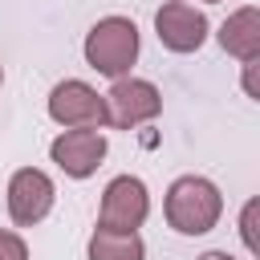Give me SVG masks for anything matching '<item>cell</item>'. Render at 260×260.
<instances>
[{"label": "cell", "mask_w": 260, "mask_h": 260, "mask_svg": "<svg viewBox=\"0 0 260 260\" xmlns=\"http://www.w3.org/2000/svg\"><path fill=\"white\" fill-rule=\"evenodd\" d=\"M162 211H167V223L179 236H207L219 223V215H223V195L203 175H179L167 187Z\"/></svg>", "instance_id": "6da1fadb"}, {"label": "cell", "mask_w": 260, "mask_h": 260, "mask_svg": "<svg viewBox=\"0 0 260 260\" xmlns=\"http://www.w3.org/2000/svg\"><path fill=\"white\" fill-rule=\"evenodd\" d=\"M85 65L98 69L102 77H126L130 65L138 61V24L130 16H102L85 32Z\"/></svg>", "instance_id": "7a4b0ae2"}, {"label": "cell", "mask_w": 260, "mask_h": 260, "mask_svg": "<svg viewBox=\"0 0 260 260\" xmlns=\"http://www.w3.org/2000/svg\"><path fill=\"white\" fill-rule=\"evenodd\" d=\"M102 102H106V126H114V130H134L162 114L158 85L146 77H130V73L114 77V85H110V93H102Z\"/></svg>", "instance_id": "3957f363"}, {"label": "cell", "mask_w": 260, "mask_h": 260, "mask_svg": "<svg viewBox=\"0 0 260 260\" xmlns=\"http://www.w3.org/2000/svg\"><path fill=\"white\" fill-rule=\"evenodd\" d=\"M150 215V191L142 179L134 175H118L106 183L102 191V207H98V228L110 232H138Z\"/></svg>", "instance_id": "277c9868"}, {"label": "cell", "mask_w": 260, "mask_h": 260, "mask_svg": "<svg viewBox=\"0 0 260 260\" xmlns=\"http://www.w3.org/2000/svg\"><path fill=\"white\" fill-rule=\"evenodd\" d=\"M49 118H53L57 126H65V130H73V126L102 130V126H106V102H102V93H98L89 81L65 77V81H57L53 93H49Z\"/></svg>", "instance_id": "5b68a950"}, {"label": "cell", "mask_w": 260, "mask_h": 260, "mask_svg": "<svg viewBox=\"0 0 260 260\" xmlns=\"http://www.w3.org/2000/svg\"><path fill=\"white\" fill-rule=\"evenodd\" d=\"M53 199H57V187L45 171L37 167H20L12 179H8V215L16 228H32L41 223L49 211H53Z\"/></svg>", "instance_id": "8992f818"}, {"label": "cell", "mask_w": 260, "mask_h": 260, "mask_svg": "<svg viewBox=\"0 0 260 260\" xmlns=\"http://www.w3.org/2000/svg\"><path fill=\"white\" fill-rule=\"evenodd\" d=\"M49 158L69 175V179H89L102 158H106V134L102 130H89V126H73V130H61L53 142H49Z\"/></svg>", "instance_id": "52a82bcc"}, {"label": "cell", "mask_w": 260, "mask_h": 260, "mask_svg": "<svg viewBox=\"0 0 260 260\" xmlns=\"http://www.w3.org/2000/svg\"><path fill=\"white\" fill-rule=\"evenodd\" d=\"M154 32H158L162 49H171V53H195V49L207 41V16H203L195 4L167 0V4L154 12Z\"/></svg>", "instance_id": "ba28073f"}, {"label": "cell", "mask_w": 260, "mask_h": 260, "mask_svg": "<svg viewBox=\"0 0 260 260\" xmlns=\"http://www.w3.org/2000/svg\"><path fill=\"white\" fill-rule=\"evenodd\" d=\"M219 45L223 53H232L236 61H252L260 57V8H236L223 24H219Z\"/></svg>", "instance_id": "9c48e42d"}, {"label": "cell", "mask_w": 260, "mask_h": 260, "mask_svg": "<svg viewBox=\"0 0 260 260\" xmlns=\"http://www.w3.org/2000/svg\"><path fill=\"white\" fill-rule=\"evenodd\" d=\"M85 252L89 260H146V244L138 232H110V228H93Z\"/></svg>", "instance_id": "30bf717a"}, {"label": "cell", "mask_w": 260, "mask_h": 260, "mask_svg": "<svg viewBox=\"0 0 260 260\" xmlns=\"http://www.w3.org/2000/svg\"><path fill=\"white\" fill-rule=\"evenodd\" d=\"M256 211H260V199H248L244 211H240V236H244V248L256 256L260 244H256Z\"/></svg>", "instance_id": "8fae6325"}, {"label": "cell", "mask_w": 260, "mask_h": 260, "mask_svg": "<svg viewBox=\"0 0 260 260\" xmlns=\"http://www.w3.org/2000/svg\"><path fill=\"white\" fill-rule=\"evenodd\" d=\"M0 260H28V248L16 232H4L0 228Z\"/></svg>", "instance_id": "7c38bea8"}, {"label": "cell", "mask_w": 260, "mask_h": 260, "mask_svg": "<svg viewBox=\"0 0 260 260\" xmlns=\"http://www.w3.org/2000/svg\"><path fill=\"white\" fill-rule=\"evenodd\" d=\"M240 65H244V93H248V98H260V89H256V65H260V57L240 61Z\"/></svg>", "instance_id": "4fadbf2b"}, {"label": "cell", "mask_w": 260, "mask_h": 260, "mask_svg": "<svg viewBox=\"0 0 260 260\" xmlns=\"http://www.w3.org/2000/svg\"><path fill=\"white\" fill-rule=\"evenodd\" d=\"M199 260H236V256H228V252H203Z\"/></svg>", "instance_id": "5bb4252c"}, {"label": "cell", "mask_w": 260, "mask_h": 260, "mask_svg": "<svg viewBox=\"0 0 260 260\" xmlns=\"http://www.w3.org/2000/svg\"><path fill=\"white\" fill-rule=\"evenodd\" d=\"M0 85H4V65H0Z\"/></svg>", "instance_id": "9a60e30c"}, {"label": "cell", "mask_w": 260, "mask_h": 260, "mask_svg": "<svg viewBox=\"0 0 260 260\" xmlns=\"http://www.w3.org/2000/svg\"><path fill=\"white\" fill-rule=\"evenodd\" d=\"M203 4H215V0H203Z\"/></svg>", "instance_id": "2e32d148"}]
</instances>
